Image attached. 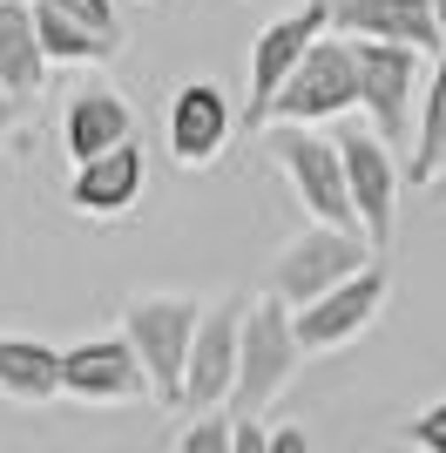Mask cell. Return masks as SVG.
<instances>
[{"instance_id":"obj_1","label":"cell","mask_w":446,"mask_h":453,"mask_svg":"<svg viewBox=\"0 0 446 453\" xmlns=\"http://www.w3.org/2000/svg\"><path fill=\"white\" fill-rule=\"evenodd\" d=\"M304 359H311V352H304V339H297V311L264 284V298H250V311H243V359H237L230 413L237 419H264Z\"/></svg>"},{"instance_id":"obj_2","label":"cell","mask_w":446,"mask_h":453,"mask_svg":"<svg viewBox=\"0 0 446 453\" xmlns=\"http://www.w3.org/2000/svg\"><path fill=\"white\" fill-rule=\"evenodd\" d=\"M264 150H271V163L284 170V183H291V196L304 203V217H318V224H358L338 135H325L318 122H284L278 115V122H264Z\"/></svg>"},{"instance_id":"obj_3","label":"cell","mask_w":446,"mask_h":453,"mask_svg":"<svg viewBox=\"0 0 446 453\" xmlns=\"http://www.w3.org/2000/svg\"><path fill=\"white\" fill-rule=\"evenodd\" d=\"M365 265H379V244H372L365 230H358V224H318V217H311V224L271 257V278H264V284L297 311V304L325 298L332 284L358 278Z\"/></svg>"},{"instance_id":"obj_4","label":"cell","mask_w":446,"mask_h":453,"mask_svg":"<svg viewBox=\"0 0 446 453\" xmlns=\"http://www.w3.org/2000/svg\"><path fill=\"white\" fill-rule=\"evenodd\" d=\"M352 109H365V81H358V55H352V35H318L311 55L291 68V81L278 88L271 102V122H345Z\"/></svg>"},{"instance_id":"obj_5","label":"cell","mask_w":446,"mask_h":453,"mask_svg":"<svg viewBox=\"0 0 446 453\" xmlns=\"http://www.w3.org/2000/svg\"><path fill=\"white\" fill-rule=\"evenodd\" d=\"M196 298H129L122 304V332L135 339L156 386V406H183V379H189V345H196Z\"/></svg>"},{"instance_id":"obj_6","label":"cell","mask_w":446,"mask_h":453,"mask_svg":"<svg viewBox=\"0 0 446 453\" xmlns=\"http://www.w3.org/2000/svg\"><path fill=\"white\" fill-rule=\"evenodd\" d=\"M332 35V0H297L278 20H264V35L250 41V95H243V129L271 122V102L291 81V68L311 55V41Z\"/></svg>"},{"instance_id":"obj_7","label":"cell","mask_w":446,"mask_h":453,"mask_svg":"<svg viewBox=\"0 0 446 453\" xmlns=\"http://www.w3.org/2000/svg\"><path fill=\"white\" fill-rule=\"evenodd\" d=\"M61 399H81V406L156 399L149 365H142V352H135L129 332H115V339H88V345H61Z\"/></svg>"},{"instance_id":"obj_8","label":"cell","mask_w":446,"mask_h":453,"mask_svg":"<svg viewBox=\"0 0 446 453\" xmlns=\"http://www.w3.org/2000/svg\"><path fill=\"white\" fill-rule=\"evenodd\" d=\"M332 135H338V150H345L358 230L386 250L392 244V224H399V189H406V176H399V163H392V142L379 129H358V122H345V129H332Z\"/></svg>"},{"instance_id":"obj_9","label":"cell","mask_w":446,"mask_h":453,"mask_svg":"<svg viewBox=\"0 0 446 453\" xmlns=\"http://www.w3.org/2000/svg\"><path fill=\"white\" fill-rule=\"evenodd\" d=\"M352 55H358V81H365L372 129L386 135V142H412V81H419V55L427 48L352 35Z\"/></svg>"},{"instance_id":"obj_10","label":"cell","mask_w":446,"mask_h":453,"mask_svg":"<svg viewBox=\"0 0 446 453\" xmlns=\"http://www.w3.org/2000/svg\"><path fill=\"white\" fill-rule=\"evenodd\" d=\"M386 298H392L386 265H365L358 278L332 284L325 298L297 304V339H304V352H338V345H352L358 332H372V325H379Z\"/></svg>"},{"instance_id":"obj_11","label":"cell","mask_w":446,"mask_h":453,"mask_svg":"<svg viewBox=\"0 0 446 453\" xmlns=\"http://www.w3.org/2000/svg\"><path fill=\"white\" fill-rule=\"evenodd\" d=\"M243 298H223L204 311L196 325V345H189V379H183V406L204 413V406H230L237 393V359H243Z\"/></svg>"},{"instance_id":"obj_12","label":"cell","mask_w":446,"mask_h":453,"mask_svg":"<svg viewBox=\"0 0 446 453\" xmlns=\"http://www.w3.org/2000/svg\"><path fill=\"white\" fill-rule=\"evenodd\" d=\"M230 142V102L217 81H183L169 95V156L176 170H210Z\"/></svg>"},{"instance_id":"obj_13","label":"cell","mask_w":446,"mask_h":453,"mask_svg":"<svg viewBox=\"0 0 446 453\" xmlns=\"http://www.w3.org/2000/svg\"><path fill=\"white\" fill-rule=\"evenodd\" d=\"M142 183H149L142 150L122 142V150H102V156H88V163H74L68 183H61V196H68L74 217H122V210H135Z\"/></svg>"},{"instance_id":"obj_14","label":"cell","mask_w":446,"mask_h":453,"mask_svg":"<svg viewBox=\"0 0 446 453\" xmlns=\"http://www.w3.org/2000/svg\"><path fill=\"white\" fill-rule=\"evenodd\" d=\"M332 27L338 35H372V41H406V48H427V55L446 48L433 0H332Z\"/></svg>"},{"instance_id":"obj_15","label":"cell","mask_w":446,"mask_h":453,"mask_svg":"<svg viewBox=\"0 0 446 453\" xmlns=\"http://www.w3.org/2000/svg\"><path fill=\"white\" fill-rule=\"evenodd\" d=\"M122 142H135V115H129V102H122L115 88H102V81L74 88V95H68V109H61V150H68V163H88V156L122 150Z\"/></svg>"},{"instance_id":"obj_16","label":"cell","mask_w":446,"mask_h":453,"mask_svg":"<svg viewBox=\"0 0 446 453\" xmlns=\"http://www.w3.org/2000/svg\"><path fill=\"white\" fill-rule=\"evenodd\" d=\"M48 41H41V20H35V0H0V81L14 88V102L27 109L48 81Z\"/></svg>"},{"instance_id":"obj_17","label":"cell","mask_w":446,"mask_h":453,"mask_svg":"<svg viewBox=\"0 0 446 453\" xmlns=\"http://www.w3.org/2000/svg\"><path fill=\"white\" fill-rule=\"evenodd\" d=\"M0 399H14V406H48V399H61V345L0 332Z\"/></svg>"},{"instance_id":"obj_18","label":"cell","mask_w":446,"mask_h":453,"mask_svg":"<svg viewBox=\"0 0 446 453\" xmlns=\"http://www.w3.org/2000/svg\"><path fill=\"white\" fill-rule=\"evenodd\" d=\"M35 20H41V41H48V61H68V68H102V61L122 55V35H102V27L61 14V7H48V0H35Z\"/></svg>"},{"instance_id":"obj_19","label":"cell","mask_w":446,"mask_h":453,"mask_svg":"<svg viewBox=\"0 0 446 453\" xmlns=\"http://www.w3.org/2000/svg\"><path fill=\"white\" fill-rule=\"evenodd\" d=\"M412 189H440L446 183V48L433 61V88H427V109H419V142H412Z\"/></svg>"},{"instance_id":"obj_20","label":"cell","mask_w":446,"mask_h":453,"mask_svg":"<svg viewBox=\"0 0 446 453\" xmlns=\"http://www.w3.org/2000/svg\"><path fill=\"white\" fill-rule=\"evenodd\" d=\"M169 447L176 453H237V413L230 406H204V413H189V426H176Z\"/></svg>"},{"instance_id":"obj_21","label":"cell","mask_w":446,"mask_h":453,"mask_svg":"<svg viewBox=\"0 0 446 453\" xmlns=\"http://www.w3.org/2000/svg\"><path fill=\"white\" fill-rule=\"evenodd\" d=\"M406 440H412V447H427V453H446V399L406 419Z\"/></svg>"},{"instance_id":"obj_22","label":"cell","mask_w":446,"mask_h":453,"mask_svg":"<svg viewBox=\"0 0 446 453\" xmlns=\"http://www.w3.org/2000/svg\"><path fill=\"white\" fill-rule=\"evenodd\" d=\"M48 7H61V14H74V20H88V27H102V35H122L115 0H48Z\"/></svg>"},{"instance_id":"obj_23","label":"cell","mask_w":446,"mask_h":453,"mask_svg":"<svg viewBox=\"0 0 446 453\" xmlns=\"http://www.w3.org/2000/svg\"><path fill=\"white\" fill-rule=\"evenodd\" d=\"M304 440H311L304 426H271V453H291V447H304Z\"/></svg>"},{"instance_id":"obj_24","label":"cell","mask_w":446,"mask_h":453,"mask_svg":"<svg viewBox=\"0 0 446 453\" xmlns=\"http://www.w3.org/2000/svg\"><path fill=\"white\" fill-rule=\"evenodd\" d=\"M14 109H20V102H14V88L0 81V142H7V129H14Z\"/></svg>"},{"instance_id":"obj_25","label":"cell","mask_w":446,"mask_h":453,"mask_svg":"<svg viewBox=\"0 0 446 453\" xmlns=\"http://www.w3.org/2000/svg\"><path fill=\"white\" fill-rule=\"evenodd\" d=\"M433 14H440V27H446V0H433Z\"/></svg>"}]
</instances>
